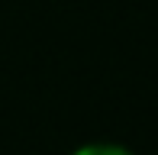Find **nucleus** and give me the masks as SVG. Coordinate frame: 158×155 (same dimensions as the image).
<instances>
[{"label": "nucleus", "instance_id": "nucleus-1", "mask_svg": "<svg viewBox=\"0 0 158 155\" xmlns=\"http://www.w3.org/2000/svg\"><path fill=\"white\" fill-rule=\"evenodd\" d=\"M71 155H132L126 145H113V142H87V145H77Z\"/></svg>", "mask_w": 158, "mask_h": 155}]
</instances>
